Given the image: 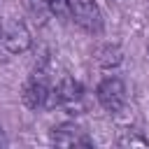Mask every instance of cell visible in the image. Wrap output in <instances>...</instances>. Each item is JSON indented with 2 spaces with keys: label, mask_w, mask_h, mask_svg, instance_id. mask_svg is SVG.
Here are the masks:
<instances>
[{
  "label": "cell",
  "mask_w": 149,
  "mask_h": 149,
  "mask_svg": "<svg viewBox=\"0 0 149 149\" xmlns=\"http://www.w3.org/2000/svg\"><path fill=\"white\" fill-rule=\"evenodd\" d=\"M95 95H98V102L109 112V114H116L123 109L126 105V86L119 77H105L98 88H95Z\"/></svg>",
  "instance_id": "obj_1"
},
{
  "label": "cell",
  "mask_w": 149,
  "mask_h": 149,
  "mask_svg": "<svg viewBox=\"0 0 149 149\" xmlns=\"http://www.w3.org/2000/svg\"><path fill=\"white\" fill-rule=\"evenodd\" d=\"M26 107L30 109H40V107H47L49 100H51V84L47 79V74L42 70H37L23 86V93H21Z\"/></svg>",
  "instance_id": "obj_2"
},
{
  "label": "cell",
  "mask_w": 149,
  "mask_h": 149,
  "mask_svg": "<svg viewBox=\"0 0 149 149\" xmlns=\"http://www.w3.org/2000/svg\"><path fill=\"white\" fill-rule=\"evenodd\" d=\"M70 19L84 28L86 33H100L102 30V14L93 0H72Z\"/></svg>",
  "instance_id": "obj_3"
},
{
  "label": "cell",
  "mask_w": 149,
  "mask_h": 149,
  "mask_svg": "<svg viewBox=\"0 0 149 149\" xmlns=\"http://www.w3.org/2000/svg\"><path fill=\"white\" fill-rule=\"evenodd\" d=\"M84 98V88L77 79L72 77H63L56 86H51V100L49 105H58V107H65V109H74L79 107Z\"/></svg>",
  "instance_id": "obj_4"
},
{
  "label": "cell",
  "mask_w": 149,
  "mask_h": 149,
  "mask_svg": "<svg viewBox=\"0 0 149 149\" xmlns=\"http://www.w3.org/2000/svg\"><path fill=\"white\" fill-rule=\"evenodd\" d=\"M2 44L9 54H23L30 49L33 44V37H30V30L23 21H12L2 28Z\"/></svg>",
  "instance_id": "obj_5"
},
{
  "label": "cell",
  "mask_w": 149,
  "mask_h": 149,
  "mask_svg": "<svg viewBox=\"0 0 149 149\" xmlns=\"http://www.w3.org/2000/svg\"><path fill=\"white\" fill-rule=\"evenodd\" d=\"M51 142L56 147H91L93 142L84 135V130L74 123H61L51 130Z\"/></svg>",
  "instance_id": "obj_6"
},
{
  "label": "cell",
  "mask_w": 149,
  "mask_h": 149,
  "mask_svg": "<svg viewBox=\"0 0 149 149\" xmlns=\"http://www.w3.org/2000/svg\"><path fill=\"white\" fill-rule=\"evenodd\" d=\"M95 61H98L102 68H116V65L123 61V54H121V49H119L116 44H102V47H98V51H95Z\"/></svg>",
  "instance_id": "obj_7"
},
{
  "label": "cell",
  "mask_w": 149,
  "mask_h": 149,
  "mask_svg": "<svg viewBox=\"0 0 149 149\" xmlns=\"http://www.w3.org/2000/svg\"><path fill=\"white\" fill-rule=\"evenodd\" d=\"M70 7L72 0H47V9L58 19H70Z\"/></svg>",
  "instance_id": "obj_8"
},
{
  "label": "cell",
  "mask_w": 149,
  "mask_h": 149,
  "mask_svg": "<svg viewBox=\"0 0 149 149\" xmlns=\"http://www.w3.org/2000/svg\"><path fill=\"white\" fill-rule=\"evenodd\" d=\"M23 5L33 16H44V12H49L47 9V0H23Z\"/></svg>",
  "instance_id": "obj_9"
},
{
  "label": "cell",
  "mask_w": 149,
  "mask_h": 149,
  "mask_svg": "<svg viewBox=\"0 0 149 149\" xmlns=\"http://www.w3.org/2000/svg\"><path fill=\"white\" fill-rule=\"evenodd\" d=\"M121 147H147V140L144 137H137V135H126L119 140Z\"/></svg>",
  "instance_id": "obj_10"
},
{
  "label": "cell",
  "mask_w": 149,
  "mask_h": 149,
  "mask_svg": "<svg viewBox=\"0 0 149 149\" xmlns=\"http://www.w3.org/2000/svg\"><path fill=\"white\" fill-rule=\"evenodd\" d=\"M7 140H5V133H2V126H0V147H5Z\"/></svg>",
  "instance_id": "obj_11"
},
{
  "label": "cell",
  "mask_w": 149,
  "mask_h": 149,
  "mask_svg": "<svg viewBox=\"0 0 149 149\" xmlns=\"http://www.w3.org/2000/svg\"><path fill=\"white\" fill-rule=\"evenodd\" d=\"M0 37H2V21H0Z\"/></svg>",
  "instance_id": "obj_12"
},
{
  "label": "cell",
  "mask_w": 149,
  "mask_h": 149,
  "mask_svg": "<svg viewBox=\"0 0 149 149\" xmlns=\"http://www.w3.org/2000/svg\"><path fill=\"white\" fill-rule=\"evenodd\" d=\"M147 56H149V42H147Z\"/></svg>",
  "instance_id": "obj_13"
}]
</instances>
